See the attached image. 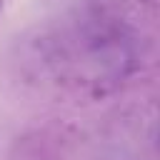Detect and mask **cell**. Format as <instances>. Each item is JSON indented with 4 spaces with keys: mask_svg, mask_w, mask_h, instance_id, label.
<instances>
[{
    "mask_svg": "<svg viewBox=\"0 0 160 160\" xmlns=\"http://www.w3.org/2000/svg\"><path fill=\"white\" fill-rule=\"evenodd\" d=\"M0 10H2V0H0Z\"/></svg>",
    "mask_w": 160,
    "mask_h": 160,
    "instance_id": "obj_1",
    "label": "cell"
}]
</instances>
